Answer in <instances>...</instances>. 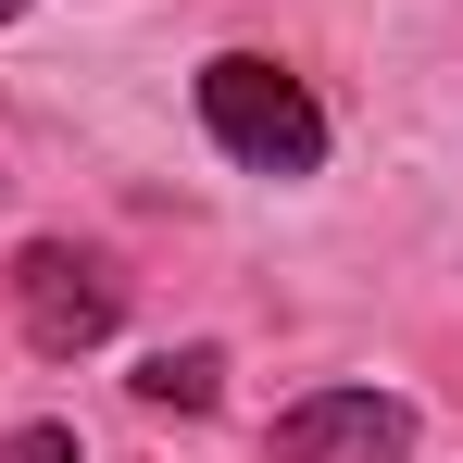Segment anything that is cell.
<instances>
[{"mask_svg":"<svg viewBox=\"0 0 463 463\" xmlns=\"http://www.w3.org/2000/svg\"><path fill=\"white\" fill-rule=\"evenodd\" d=\"M426 439V413L401 388H313L263 426V463H401Z\"/></svg>","mask_w":463,"mask_h":463,"instance_id":"cell-3","label":"cell"},{"mask_svg":"<svg viewBox=\"0 0 463 463\" xmlns=\"http://www.w3.org/2000/svg\"><path fill=\"white\" fill-rule=\"evenodd\" d=\"M13 313H25V338L51 364H76V351H100L126 326V276L100 250H76V238H25L13 250Z\"/></svg>","mask_w":463,"mask_h":463,"instance_id":"cell-2","label":"cell"},{"mask_svg":"<svg viewBox=\"0 0 463 463\" xmlns=\"http://www.w3.org/2000/svg\"><path fill=\"white\" fill-rule=\"evenodd\" d=\"M13 13H25V0H0V25H13Z\"/></svg>","mask_w":463,"mask_h":463,"instance_id":"cell-6","label":"cell"},{"mask_svg":"<svg viewBox=\"0 0 463 463\" xmlns=\"http://www.w3.org/2000/svg\"><path fill=\"white\" fill-rule=\"evenodd\" d=\"M0 463H88V451H76V426L38 413V426H13V451H0Z\"/></svg>","mask_w":463,"mask_h":463,"instance_id":"cell-5","label":"cell"},{"mask_svg":"<svg viewBox=\"0 0 463 463\" xmlns=\"http://www.w3.org/2000/svg\"><path fill=\"white\" fill-rule=\"evenodd\" d=\"M201 126H213V151L250 163V175H313V163H326V100H313L288 63H263V51H213V63H201Z\"/></svg>","mask_w":463,"mask_h":463,"instance_id":"cell-1","label":"cell"},{"mask_svg":"<svg viewBox=\"0 0 463 463\" xmlns=\"http://www.w3.org/2000/svg\"><path fill=\"white\" fill-rule=\"evenodd\" d=\"M138 401H151V413H213V401H226V351H213V338L151 351V364H138Z\"/></svg>","mask_w":463,"mask_h":463,"instance_id":"cell-4","label":"cell"}]
</instances>
